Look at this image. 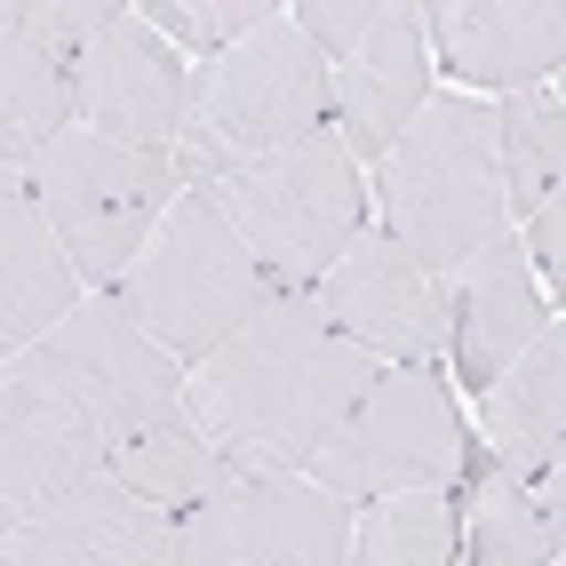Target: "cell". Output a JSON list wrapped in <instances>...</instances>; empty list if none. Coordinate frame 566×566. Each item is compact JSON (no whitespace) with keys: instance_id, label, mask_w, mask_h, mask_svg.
<instances>
[{"instance_id":"obj_1","label":"cell","mask_w":566,"mask_h":566,"mask_svg":"<svg viewBox=\"0 0 566 566\" xmlns=\"http://www.w3.org/2000/svg\"><path fill=\"white\" fill-rule=\"evenodd\" d=\"M384 384V359L335 335L319 295H280L248 335L192 367V423L240 479H304L327 431Z\"/></svg>"},{"instance_id":"obj_2","label":"cell","mask_w":566,"mask_h":566,"mask_svg":"<svg viewBox=\"0 0 566 566\" xmlns=\"http://www.w3.org/2000/svg\"><path fill=\"white\" fill-rule=\"evenodd\" d=\"M327 120H335V64L287 9L280 24H263L255 41H240L216 64H200L176 168L200 192V184H223L240 168L304 153V144L327 136Z\"/></svg>"},{"instance_id":"obj_3","label":"cell","mask_w":566,"mask_h":566,"mask_svg":"<svg viewBox=\"0 0 566 566\" xmlns=\"http://www.w3.org/2000/svg\"><path fill=\"white\" fill-rule=\"evenodd\" d=\"M384 232L423 255L431 272H455L463 255L511 232V184H503V128L471 96H431L384 168H375Z\"/></svg>"},{"instance_id":"obj_4","label":"cell","mask_w":566,"mask_h":566,"mask_svg":"<svg viewBox=\"0 0 566 566\" xmlns=\"http://www.w3.org/2000/svg\"><path fill=\"white\" fill-rule=\"evenodd\" d=\"M120 304L160 352L200 367L272 312L280 287L263 280V263L248 255V240L223 223V208L208 192H184L153 232V248L136 255V272L120 280Z\"/></svg>"},{"instance_id":"obj_5","label":"cell","mask_w":566,"mask_h":566,"mask_svg":"<svg viewBox=\"0 0 566 566\" xmlns=\"http://www.w3.org/2000/svg\"><path fill=\"white\" fill-rule=\"evenodd\" d=\"M200 192L223 208V223L248 240V255L280 295H319V280L367 240V184L359 160L335 144V128L304 153L240 168L223 184H200Z\"/></svg>"},{"instance_id":"obj_6","label":"cell","mask_w":566,"mask_h":566,"mask_svg":"<svg viewBox=\"0 0 566 566\" xmlns=\"http://www.w3.org/2000/svg\"><path fill=\"white\" fill-rule=\"evenodd\" d=\"M32 200L49 208L56 240L72 248L88 287H112L136 272V255L153 248V232L168 223V208L184 200V168L168 153H128L112 136H88L72 128L56 136L41 160H32Z\"/></svg>"},{"instance_id":"obj_7","label":"cell","mask_w":566,"mask_h":566,"mask_svg":"<svg viewBox=\"0 0 566 566\" xmlns=\"http://www.w3.org/2000/svg\"><path fill=\"white\" fill-rule=\"evenodd\" d=\"M295 24L335 64V144L367 168L423 120L431 104V32L415 0H304Z\"/></svg>"},{"instance_id":"obj_8","label":"cell","mask_w":566,"mask_h":566,"mask_svg":"<svg viewBox=\"0 0 566 566\" xmlns=\"http://www.w3.org/2000/svg\"><path fill=\"white\" fill-rule=\"evenodd\" d=\"M9 375L56 391L72 415H88L112 447H128L136 431H153V423H168V415H184V391H192L184 359L160 352L153 335L128 319L120 295H88V304L72 312L49 344H32L24 359H9Z\"/></svg>"},{"instance_id":"obj_9","label":"cell","mask_w":566,"mask_h":566,"mask_svg":"<svg viewBox=\"0 0 566 566\" xmlns=\"http://www.w3.org/2000/svg\"><path fill=\"white\" fill-rule=\"evenodd\" d=\"M463 463H471V439H463L455 391L431 367H384V384L327 431L304 479H319L344 503H384V495L455 486Z\"/></svg>"},{"instance_id":"obj_10","label":"cell","mask_w":566,"mask_h":566,"mask_svg":"<svg viewBox=\"0 0 566 566\" xmlns=\"http://www.w3.org/2000/svg\"><path fill=\"white\" fill-rule=\"evenodd\" d=\"M359 503L319 479H232L176 518L168 566H344Z\"/></svg>"},{"instance_id":"obj_11","label":"cell","mask_w":566,"mask_h":566,"mask_svg":"<svg viewBox=\"0 0 566 566\" xmlns=\"http://www.w3.org/2000/svg\"><path fill=\"white\" fill-rule=\"evenodd\" d=\"M104 0H9L0 9V184H24L56 136L81 128V49Z\"/></svg>"},{"instance_id":"obj_12","label":"cell","mask_w":566,"mask_h":566,"mask_svg":"<svg viewBox=\"0 0 566 566\" xmlns=\"http://www.w3.org/2000/svg\"><path fill=\"white\" fill-rule=\"evenodd\" d=\"M192 88H200V72L144 24L136 0H104L88 24V49H81V128L128 144V153L176 160L184 120H192Z\"/></svg>"},{"instance_id":"obj_13","label":"cell","mask_w":566,"mask_h":566,"mask_svg":"<svg viewBox=\"0 0 566 566\" xmlns=\"http://www.w3.org/2000/svg\"><path fill=\"white\" fill-rule=\"evenodd\" d=\"M319 312L335 335H352L384 367H439L447 352V272L407 255L391 232H367L319 280Z\"/></svg>"},{"instance_id":"obj_14","label":"cell","mask_w":566,"mask_h":566,"mask_svg":"<svg viewBox=\"0 0 566 566\" xmlns=\"http://www.w3.org/2000/svg\"><path fill=\"white\" fill-rule=\"evenodd\" d=\"M168 551H176V511L136 495L112 463L64 486L32 518L0 526V566H168Z\"/></svg>"},{"instance_id":"obj_15","label":"cell","mask_w":566,"mask_h":566,"mask_svg":"<svg viewBox=\"0 0 566 566\" xmlns=\"http://www.w3.org/2000/svg\"><path fill=\"white\" fill-rule=\"evenodd\" d=\"M543 327H551V304H543L535 255H526L518 232L486 240L479 255H463L455 272H447V359H455L463 391L486 399Z\"/></svg>"},{"instance_id":"obj_16","label":"cell","mask_w":566,"mask_h":566,"mask_svg":"<svg viewBox=\"0 0 566 566\" xmlns=\"http://www.w3.org/2000/svg\"><path fill=\"white\" fill-rule=\"evenodd\" d=\"M439 72L463 88L526 96L566 72V0H431L423 9Z\"/></svg>"},{"instance_id":"obj_17","label":"cell","mask_w":566,"mask_h":566,"mask_svg":"<svg viewBox=\"0 0 566 566\" xmlns=\"http://www.w3.org/2000/svg\"><path fill=\"white\" fill-rule=\"evenodd\" d=\"M104 463H112V439L88 415H72L56 391L24 384V375L0 384V526L32 518L41 503H56L64 486L96 479Z\"/></svg>"},{"instance_id":"obj_18","label":"cell","mask_w":566,"mask_h":566,"mask_svg":"<svg viewBox=\"0 0 566 566\" xmlns=\"http://www.w3.org/2000/svg\"><path fill=\"white\" fill-rule=\"evenodd\" d=\"M81 287V263L56 240L49 208L32 200V184H0V352L24 359L32 344H49L88 304Z\"/></svg>"},{"instance_id":"obj_19","label":"cell","mask_w":566,"mask_h":566,"mask_svg":"<svg viewBox=\"0 0 566 566\" xmlns=\"http://www.w3.org/2000/svg\"><path fill=\"white\" fill-rule=\"evenodd\" d=\"M486 439H495V463L518 479L551 463V447L566 439V319H551L486 391Z\"/></svg>"},{"instance_id":"obj_20","label":"cell","mask_w":566,"mask_h":566,"mask_svg":"<svg viewBox=\"0 0 566 566\" xmlns=\"http://www.w3.org/2000/svg\"><path fill=\"white\" fill-rule=\"evenodd\" d=\"M112 471H120L136 495H153L160 511H200L216 486H232L240 471L216 455V439L192 423V407L184 415H168V423H153V431H136L128 447H112Z\"/></svg>"},{"instance_id":"obj_21","label":"cell","mask_w":566,"mask_h":566,"mask_svg":"<svg viewBox=\"0 0 566 566\" xmlns=\"http://www.w3.org/2000/svg\"><path fill=\"white\" fill-rule=\"evenodd\" d=\"M344 566H463V511L447 486L359 503Z\"/></svg>"},{"instance_id":"obj_22","label":"cell","mask_w":566,"mask_h":566,"mask_svg":"<svg viewBox=\"0 0 566 566\" xmlns=\"http://www.w3.org/2000/svg\"><path fill=\"white\" fill-rule=\"evenodd\" d=\"M551 558H558V526L535 495V479L495 463L463 511V566H551Z\"/></svg>"},{"instance_id":"obj_23","label":"cell","mask_w":566,"mask_h":566,"mask_svg":"<svg viewBox=\"0 0 566 566\" xmlns=\"http://www.w3.org/2000/svg\"><path fill=\"white\" fill-rule=\"evenodd\" d=\"M503 128V184H511V216H535L558 184H566V96L526 88L495 104Z\"/></svg>"},{"instance_id":"obj_24","label":"cell","mask_w":566,"mask_h":566,"mask_svg":"<svg viewBox=\"0 0 566 566\" xmlns=\"http://www.w3.org/2000/svg\"><path fill=\"white\" fill-rule=\"evenodd\" d=\"M144 24L160 32L168 49H192V56H223V49H240L255 41L263 24H280L287 9H272V0H136Z\"/></svg>"},{"instance_id":"obj_25","label":"cell","mask_w":566,"mask_h":566,"mask_svg":"<svg viewBox=\"0 0 566 566\" xmlns=\"http://www.w3.org/2000/svg\"><path fill=\"white\" fill-rule=\"evenodd\" d=\"M526 255H535V280H543V295H558V304H566V184H558V192L535 208V216H526Z\"/></svg>"},{"instance_id":"obj_26","label":"cell","mask_w":566,"mask_h":566,"mask_svg":"<svg viewBox=\"0 0 566 566\" xmlns=\"http://www.w3.org/2000/svg\"><path fill=\"white\" fill-rule=\"evenodd\" d=\"M535 495H543V511H551V526H558V551H566V439L551 447V463L535 471Z\"/></svg>"},{"instance_id":"obj_27","label":"cell","mask_w":566,"mask_h":566,"mask_svg":"<svg viewBox=\"0 0 566 566\" xmlns=\"http://www.w3.org/2000/svg\"><path fill=\"white\" fill-rule=\"evenodd\" d=\"M558 96H566V88H558Z\"/></svg>"}]
</instances>
